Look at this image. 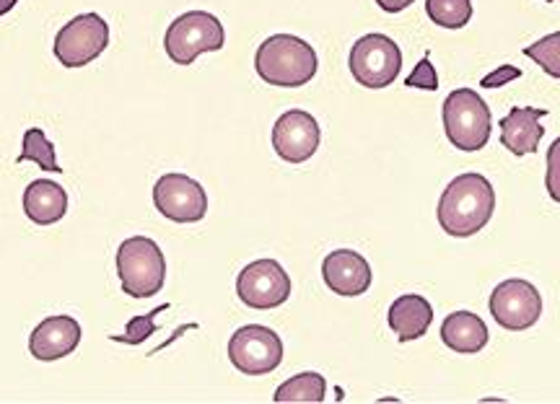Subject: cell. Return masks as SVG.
<instances>
[{
  "label": "cell",
  "mask_w": 560,
  "mask_h": 404,
  "mask_svg": "<svg viewBox=\"0 0 560 404\" xmlns=\"http://www.w3.org/2000/svg\"><path fill=\"white\" fill-rule=\"evenodd\" d=\"M495 213V190L482 174H459L441 194L436 215L444 234L454 239H470L488 226Z\"/></svg>",
  "instance_id": "cell-1"
},
{
  "label": "cell",
  "mask_w": 560,
  "mask_h": 404,
  "mask_svg": "<svg viewBox=\"0 0 560 404\" xmlns=\"http://www.w3.org/2000/svg\"><path fill=\"white\" fill-rule=\"evenodd\" d=\"M317 52L293 34H272L257 47L255 71L265 83L280 88L306 86L317 75Z\"/></svg>",
  "instance_id": "cell-2"
},
{
  "label": "cell",
  "mask_w": 560,
  "mask_h": 404,
  "mask_svg": "<svg viewBox=\"0 0 560 404\" xmlns=\"http://www.w3.org/2000/svg\"><path fill=\"white\" fill-rule=\"evenodd\" d=\"M117 275L125 294L151 298L161 294L166 283V257L149 236H130L117 249Z\"/></svg>",
  "instance_id": "cell-3"
},
{
  "label": "cell",
  "mask_w": 560,
  "mask_h": 404,
  "mask_svg": "<svg viewBox=\"0 0 560 404\" xmlns=\"http://www.w3.org/2000/svg\"><path fill=\"white\" fill-rule=\"evenodd\" d=\"M441 117H444L446 138L454 148L472 153L488 145L490 132H493V115L478 92H472V88L452 92L446 96Z\"/></svg>",
  "instance_id": "cell-4"
},
{
  "label": "cell",
  "mask_w": 560,
  "mask_h": 404,
  "mask_svg": "<svg viewBox=\"0 0 560 404\" xmlns=\"http://www.w3.org/2000/svg\"><path fill=\"white\" fill-rule=\"evenodd\" d=\"M226 45L223 24L208 11H187L170 24L164 50L177 66H192L202 52H219Z\"/></svg>",
  "instance_id": "cell-5"
},
{
  "label": "cell",
  "mask_w": 560,
  "mask_h": 404,
  "mask_svg": "<svg viewBox=\"0 0 560 404\" xmlns=\"http://www.w3.org/2000/svg\"><path fill=\"white\" fill-rule=\"evenodd\" d=\"M348 66L363 88H387L402 71V50L387 34H366L350 50Z\"/></svg>",
  "instance_id": "cell-6"
},
{
  "label": "cell",
  "mask_w": 560,
  "mask_h": 404,
  "mask_svg": "<svg viewBox=\"0 0 560 404\" xmlns=\"http://www.w3.org/2000/svg\"><path fill=\"white\" fill-rule=\"evenodd\" d=\"M229 360L244 376L272 373L283 364V340L270 326H240L229 340Z\"/></svg>",
  "instance_id": "cell-7"
},
{
  "label": "cell",
  "mask_w": 560,
  "mask_h": 404,
  "mask_svg": "<svg viewBox=\"0 0 560 404\" xmlns=\"http://www.w3.org/2000/svg\"><path fill=\"white\" fill-rule=\"evenodd\" d=\"M109 47V26L100 13H81L70 19L55 37V58L62 68H83Z\"/></svg>",
  "instance_id": "cell-8"
},
{
  "label": "cell",
  "mask_w": 560,
  "mask_h": 404,
  "mask_svg": "<svg viewBox=\"0 0 560 404\" xmlns=\"http://www.w3.org/2000/svg\"><path fill=\"white\" fill-rule=\"evenodd\" d=\"M490 317L499 322V326L509 332H524L535 326L542 317V298L535 285L522 281V277H511L493 288L488 301Z\"/></svg>",
  "instance_id": "cell-9"
},
{
  "label": "cell",
  "mask_w": 560,
  "mask_h": 404,
  "mask_svg": "<svg viewBox=\"0 0 560 404\" xmlns=\"http://www.w3.org/2000/svg\"><path fill=\"white\" fill-rule=\"evenodd\" d=\"M236 296L247 309H278L291 298V277L276 260H255L236 277Z\"/></svg>",
  "instance_id": "cell-10"
},
{
  "label": "cell",
  "mask_w": 560,
  "mask_h": 404,
  "mask_svg": "<svg viewBox=\"0 0 560 404\" xmlns=\"http://www.w3.org/2000/svg\"><path fill=\"white\" fill-rule=\"evenodd\" d=\"M153 205L174 223H200L208 213V194L187 174H164L153 187Z\"/></svg>",
  "instance_id": "cell-11"
},
{
  "label": "cell",
  "mask_w": 560,
  "mask_h": 404,
  "mask_svg": "<svg viewBox=\"0 0 560 404\" xmlns=\"http://www.w3.org/2000/svg\"><path fill=\"white\" fill-rule=\"evenodd\" d=\"M319 122L304 109H289L272 124V148L289 164L310 162L319 148Z\"/></svg>",
  "instance_id": "cell-12"
},
{
  "label": "cell",
  "mask_w": 560,
  "mask_h": 404,
  "mask_svg": "<svg viewBox=\"0 0 560 404\" xmlns=\"http://www.w3.org/2000/svg\"><path fill=\"white\" fill-rule=\"evenodd\" d=\"M322 277L332 294L353 298L366 294L374 273H371V264L363 254L353 252V249H335L322 262Z\"/></svg>",
  "instance_id": "cell-13"
},
{
  "label": "cell",
  "mask_w": 560,
  "mask_h": 404,
  "mask_svg": "<svg viewBox=\"0 0 560 404\" xmlns=\"http://www.w3.org/2000/svg\"><path fill=\"white\" fill-rule=\"evenodd\" d=\"M81 324L75 322L68 313H60V317H47L45 322L34 326L30 337V353L37 360H45V364H52V360L68 358L70 353H75V347L81 345Z\"/></svg>",
  "instance_id": "cell-14"
},
{
  "label": "cell",
  "mask_w": 560,
  "mask_h": 404,
  "mask_svg": "<svg viewBox=\"0 0 560 404\" xmlns=\"http://www.w3.org/2000/svg\"><path fill=\"white\" fill-rule=\"evenodd\" d=\"M542 117H548V109L537 107H514L501 124V145L514 153V156H527L540 148L545 128L540 124Z\"/></svg>",
  "instance_id": "cell-15"
},
{
  "label": "cell",
  "mask_w": 560,
  "mask_h": 404,
  "mask_svg": "<svg viewBox=\"0 0 560 404\" xmlns=\"http://www.w3.org/2000/svg\"><path fill=\"white\" fill-rule=\"evenodd\" d=\"M389 326L392 332L397 334L400 343H412V340H420L425 332L431 330L433 324V306L429 298L408 294L400 296L395 304L389 306Z\"/></svg>",
  "instance_id": "cell-16"
},
{
  "label": "cell",
  "mask_w": 560,
  "mask_h": 404,
  "mask_svg": "<svg viewBox=\"0 0 560 404\" xmlns=\"http://www.w3.org/2000/svg\"><path fill=\"white\" fill-rule=\"evenodd\" d=\"M24 213L37 226H52L66 218L68 192L50 179H37L24 190Z\"/></svg>",
  "instance_id": "cell-17"
},
{
  "label": "cell",
  "mask_w": 560,
  "mask_h": 404,
  "mask_svg": "<svg viewBox=\"0 0 560 404\" xmlns=\"http://www.w3.org/2000/svg\"><path fill=\"white\" fill-rule=\"evenodd\" d=\"M441 340L454 353L475 355L488 345V326L478 313L454 311L441 324Z\"/></svg>",
  "instance_id": "cell-18"
},
{
  "label": "cell",
  "mask_w": 560,
  "mask_h": 404,
  "mask_svg": "<svg viewBox=\"0 0 560 404\" xmlns=\"http://www.w3.org/2000/svg\"><path fill=\"white\" fill-rule=\"evenodd\" d=\"M327 396V379L317 371L296 373L293 379L283 381L272 394L278 404H319Z\"/></svg>",
  "instance_id": "cell-19"
},
{
  "label": "cell",
  "mask_w": 560,
  "mask_h": 404,
  "mask_svg": "<svg viewBox=\"0 0 560 404\" xmlns=\"http://www.w3.org/2000/svg\"><path fill=\"white\" fill-rule=\"evenodd\" d=\"M16 162L19 164L34 162L39 169L62 174V166L58 164V156H55V145L39 128H30L24 132V145H21V153H19Z\"/></svg>",
  "instance_id": "cell-20"
},
{
  "label": "cell",
  "mask_w": 560,
  "mask_h": 404,
  "mask_svg": "<svg viewBox=\"0 0 560 404\" xmlns=\"http://www.w3.org/2000/svg\"><path fill=\"white\" fill-rule=\"evenodd\" d=\"M425 13L436 26L462 29L472 19V0H425Z\"/></svg>",
  "instance_id": "cell-21"
},
{
  "label": "cell",
  "mask_w": 560,
  "mask_h": 404,
  "mask_svg": "<svg viewBox=\"0 0 560 404\" xmlns=\"http://www.w3.org/2000/svg\"><path fill=\"white\" fill-rule=\"evenodd\" d=\"M527 58H532L537 62V66L542 68L545 73L550 75V79H560V32H552L548 37H542L540 41H535V45H529L527 50H524Z\"/></svg>",
  "instance_id": "cell-22"
},
{
  "label": "cell",
  "mask_w": 560,
  "mask_h": 404,
  "mask_svg": "<svg viewBox=\"0 0 560 404\" xmlns=\"http://www.w3.org/2000/svg\"><path fill=\"white\" fill-rule=\"evenodd\" d=\"M166 309H170V304L159 306V309H153L149 313H140V317H132L130 322H128V326H125V334H115V337H112V340H115V343L130 345V347L143 345L153 332H159L156 317H159L161 311H166Z\"/></svg>",
  "instance_id": "cell-23"
},
{
  "label": "cell",
  "mask_w": 560,
  "mask_h": 404,
  "mask_svg": "<svg viewBox=\"0 0 560 404\" xmlns=\"http://www.w3.org/2000/svg\"><path fill=\"white\" fill-rule=\"evenodd\" d=\"M405 86L423 88V92H436V88H439V75H436V68H433V62L429 58V52H425L423 60L418 62L416 71L408 75Z\"/></svg>",
  "instance_id": "cell-24"
},
{
  "label": "cell",
  "mask_w": 560,
  "mask_h": 404,
  "mask_svg": "<svg viewBox=\"0 0 560 404\" xmlns=\"http://www.w3.org/2000/svg\"><path fill=\"white\" fill-rule=\"evenodd\" d=\"M522 79V71L516 66H501L495 68L493 73H488L486 79L480 81L482 88H499V86H506V83Z\"/></svg>",
  "instance_id": "cell-25"
},
{
  "label": "cell",
  "mask_w": 560,
  "mask_h": 404,
  "mask_svg": "<svg viewBox=\"0 0 560 404\" xmlns=\"http://www.w3.org/2000/svg\"><path fill=\"white\" fill-rule=\"evenodd\" d=\"M558 145H560V141L552 143L550 156H548V166H550V174H548V190H550V198H552V200H560L558 187H556V153H558Z\"/></svg>",
  "instance_id": "cell-26"
},
{
  "label": "cell",
  "mask_w": 560,
  "mask_h": 404,
  "mask_svg": "<svg viewBox=\"0 0 560 404\" xmlns=\"http://www.w3.org/2000/svg\"><path fill=\"white\" fill-rule=\"evenodd\" d=\"M412 3H416V0H376V5L387 13H400L405 9H410Z\"/></svg>",
  "instance_id": "cell-27"
},
{
  "label": "cell",
  "mask_w": 560,
  "mask_h": 404,
  "mask_svg": "<svg viewBox=\"0 0 560 404\" xmlns=\"http://www.w3.org/2000/svg\"><path fill=\"white\" fill-rule=\"evenodd\" d=\"M16 3L19 0H0V16H5V13L16 9Z\"/></svg>",
  "instance_id": "cell-28"
},
{
  "label": "cell",
  "mask_w": 560,
  "mask_h": 404,
  "mask_svg": "<svg viewBox=\"0 0 560 404\" xmlns=\"http://www.w3.org/2000/svg\"><path fill=\"white\" fill-rule=\"evenodd\" d=\"M548 3H556V0H548Z\"/></svg>",
  "instance_id": "cell-29"
}]
</instances>
